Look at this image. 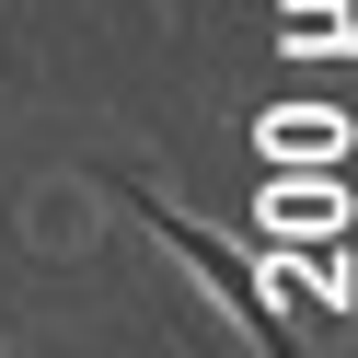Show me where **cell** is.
I'll use <instances>...</instances> for the list:
<instances>
[{"label":"cell","instance_id":"obj_1","mask_svg":"<svg viewBox=\"0 0 358 358\" xmlns=\"http://www.w3.org/2000/svg\"><path fill=\"white\" fill-rule=\"evenodd\" d=\"M104 185H116V196H127V208H139V220H150V231H162V243H173V255H185V266H196V278H208V289H220V312H243V335H255V347H266V358H301V335H289V324H278V301H266V278H255V266H243V255H220V231H208V220H185V208H173V196H150V185H139V173H104Z\"/></svg>","mask_w":358,"mask_h":358}]
</instances>
